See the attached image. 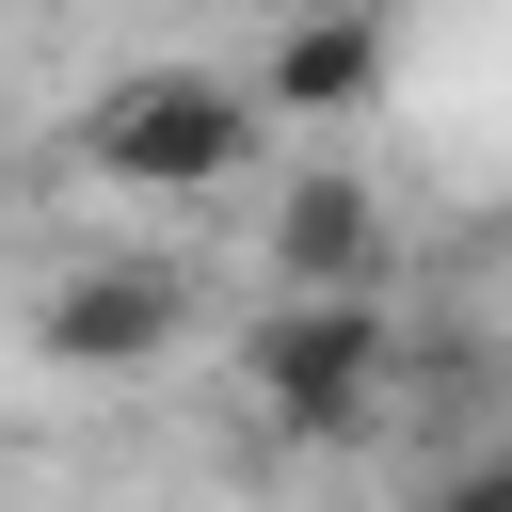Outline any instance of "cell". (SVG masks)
Here are the masks:
<instances>
[{"label":"cell","instance_id":"cell-1","mask_svg":"<svg viewBox=\"0 0 512 512\" xmlns=\"http://www.w3.org/2000/svg\"><path fill=\"white\" fill-rule=\"evenodd\" d=\"M240 384H256L272 432H352V416L400 384V320H384L368 288H288V304L240 336Z\"/></svg>","mask_w":512,"mask_h":512},{"label":"cell","instance_id":"cell-2","mask_svg":"<svg viewBox=\"0 0 512 512\" xmlns=\"http://www.w3.org/2000/svg\"><path fill=\"white\" fill-rule=\"evenodd\" d=\"M80 160L112 192H224L256 160V96L240 80H192V64H144V80H112L80 112Z\"/></svg>","mask_w":512,"mask_h":512},{"label":"cell","instance_id":"cell-3","mask_svg":"<svg viewBox=\"0 0 512 512\" xmlns=\"http://www.w3.org/2000/svg\"><path fill=\"white\" fill-rule=\"evenodd\" d=\"M48 368H80V384H128V368H160L176 352V272H128V256H96V272H64L48 288Z\"/></svg>","mask_w":512,"mask_h":512},{"label":"cell","instance_id":"cell-4","mask_svg":"<svg viewBox=\"0 0 512 512\" xmlns=\"http://www.w3.org/2000/svg\"><path fill=\"white\" fill-rule=\"evenodd\" d=\"M368 256H384V192H368V176L320 160V176L272 192V272H288V288H368Z\"/></svg>","mask_w":512,"mask_h":512},{"label":"cell","instance_id":"cell-5","mask_svg":"<svg viewBox=\"0 0 512 512\" xmlns=\"http://www.w3.org/2000/svg\"><path fill=\"white\" fill-rule=\"evenodd\" d=\"M352 96H384V16H304L256 64V112H352Z\"/></svg>","mask_w":512,"mask_h":512},{"label":"cell","instance_id":"cell-6","mask_svg":"<svg viewBox=\"0 0 512 512\" xmlns=\"http://www.w3.org/2000/svg\"><path fill=\"white\" fill-rule=\"evenodd\" d=\"M432 512H512V448H480V464H448V480H432Z\"/></svg>","mask_w":512,"mask_h":512}]
</instances>
